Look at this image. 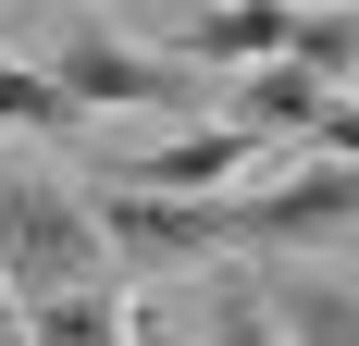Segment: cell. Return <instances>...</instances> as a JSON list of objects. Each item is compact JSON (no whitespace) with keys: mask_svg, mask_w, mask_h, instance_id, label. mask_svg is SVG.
Returning <instances> with one entry per match:
<instances>
[{"mask_svg":"<svg viewBox=\"0 0 359 346\" xmlns=\"http://www.w3.org/2000/svg\"><path fill=\"white\" fill-rule=\"evenodd\" d=\"M100 272V223L62 198V186H37V173H0V297L37 310V297H87Z\"/></svg>","mask_w":359,"mask_h":346,"instance_id":"6da1fadb","label":"cell"},{"mask_svg":"<svg viewBox=\"0 0 359 346\" xmlns=\"http://www.w3.org/2000/svg\"><path fill=\"white\" fill-rule=\"evenodd\" d=\"M50 87H62L74 111H186L198 99V74L174 62V50H124V37L74 25L62 50H50Z\"/></svg>","mask_w":359,"mask_h":346,"instance_id":"7a4b0ae2","label":"cell"},{"mask_svg":"<svg viewBox=\"0 0 359 346\" xmlns=\"http://www.w3.org/2000/svg\"><path fill=\"white\" fill-rule=\"evenodd\" d=\"M260 148L273 137H248V124H198V137H161V148H137V161H111V186H137V198H223Z\"/></svg>","mask_w":359,"mask_h":346,"instance_id":"3957f363","label":"cell"},{"mask_svg":"<svg viewBox=\"0 0 359 346\" xmlns=\"http://www.w3.org/2000/svg\"><path fill=\"white\" fill-rule=\"evenodd\" d=\"M297 37V0H223V13H174V62L186 74H260L285 62Z\"/></svg>","mask_w":359,"mask_h":346,"instance_id":"277c9868","label":"cell"},{"mask_svg":"<svg viewBox=\"0 0 359 346\" xmlns=\"http://www.w3.org/2000/svg\"><path fill=\"white\" fill-rule=\"evenodd\" d=\"M323 111H334V87H323V74L260 62V74H236V111H223V124H248V137H310Z\"/></svg>","mask_w":359,"mask_h":346,"instance_id":"5b68a950","label":"cell"},{"mask_svg":"<svg viewBox=\"0 0 359 346\" xmlns=\"http://www.w3.org/2000/svg\"><path fill=\"white\" fill-rule=\"evenodd\" d=\"M25 346H137V297L124 284H87V297H37Z\"/></svg>","mask_w":359,"mask_h":346,"instance_id":"8992f818","label":"cell"},{"mask_svg":"<svg viewBox=\"0 0 359 346\" xmlns=\"http://www.w3.org/2000/svg\"><path fill=\"white\" fill-rule=\"evenodd\" d=\"M273 297V321H285V346H359V297L323 272H297V284H260Z\"/></svg>","mask_w":359,"mask_h":346,"instance_id":"52a82bcc","label":"cell"},{"mask_svg":"<svg viewBox=\"0 0 359 346\" xmlns=\"http://www.w3.org/2000/svg\"><path fill=\"white\" fill-rule=\"evenodd\" d=\"M198 310H211V321H198V346H285L273 297H260V284H236V272H223L211 297H198Z\"/></svg>","mask_w":359,"mask_h":346,"instance_id":"ba28073f","label":"cell"},{"mask_svg":"<svg viewBox=\"0 0 359 346\" xmlns=\"http://www.w3.org/2000/svg\"><path fill=\"white\" fill-rule=\"evenodd\" d=\"M0 124H25V137H74L87 111H74V99H62L37 62H0Z\"/></svg>","mask_w":359,"mask_h":346,"instance_id":"9c48e42d","label":"cell"},{"mask_svg":"<svg viewBox=\"0 0 359 346\" xmlns=\"http://www.w3.org/2000/svg\"><path fill=\"white\" fill-rule=\"evenodd\" d=\"M310 148H323V161H359V99H334L323 124H310Z\"/></svg>","mask_w":359,"mask_h":346,"instance_id":"30bf717a","label":"cell"},{"mask_svg":"<svg viewBox=\"0 0 359 346\" xmlns=\"http://www.w3.org/2000/svg\"><path fill=\"white\" fill-rule=\"evenodd\" d=\"M137 346H174V334H161V321H149V310H137Z\"/></svg>","mask_w":359,"mask_h":346,"instance_id":"8fae6325","label":"cell"}]
</instances>
